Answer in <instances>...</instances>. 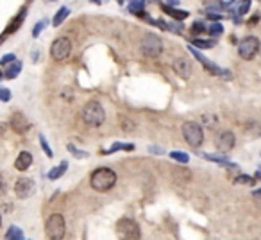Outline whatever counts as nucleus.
Segmentation results:
<instances>
[{
    "mask_svg": "<svg viewBox=\"0 0 261 240\" xmlns=\"http://www.w3.org/2000/svg\"><path fill=\"white\" fill-rule=\"evenodd\" d=\"M89 185L97 192H108L116 185V174L111 168H97L93 170L91 178H89Z\"/></svg>",
    "mask_w": 261,
    "mask_h": 240,
    "instance_id": "nucleus-1",
    "label": "nucleus"
},
{
    "mask_svg": "<svg viewBox=\"0 0 261 240\" xmlns=\"http://www.w3.org/2000/svg\"><path fill=\"white\" fill-rule=\"evenodd\" d=\"M81 115H83L84 122L88 125H91V127H99V125L104 124V120H106L104 108H102V104L97 102V100H89L88 104H84Z\"/></svg>",
    "mask_w": 261,
    "mask_h": 240,
    "instance_id": "nucleus-2",
    "label": "nucleus"
},
{
    "mask_svg": "<svg viewBox=\"0 0 261 240\" xmlns=\"http://www.w3.org/2000/svg\"><path fill=\"white\" fill-rule=\"evenodd\" d=\"M45 233L50 240H63L65 233H66V224H65L63 215H50L47 219V224H45Z\"/></svg>",
    "mask_w": 261,
    "mask_h": 240,
    "instance_id": "nucleus-3",
    "label": "nucleus"
},
{
    "mask_svg": "<svg viewBox=\"0 0 261 240\" xmlns=\"http://www.w3.org/2000/svg\"><path fill=\"white\" fill-rule=\"evenodd\" d=\"M116 233L120 240H140L141 239V230L140 226L136 224L132 219H120L116 224Z\"/></svg>",
    "mask_w": 261,
    "mask_h": 240,
    "instance_id": "nucleus-4",
    "label": "nucleus"
},
{
    "mask_svg": "<svg viewBox=\"0 0 261 240\" xmlns=\"http://www.w3.org/2000/svg\"><path fill=\"white\" fill-rule=\"evenodd\" d=\"M183 136L186 144L192 147H200L204 142V131L197 122H186L183 125Z\"/></svg>",
    "mask_w": 261,
    "mask_h": 240,
    "instance_id": "nucleus-5",
    "label": "nucleus"
},
{
    "mask_svg": "<svg viewBox=\"0 0 261 240\" xmlns=\"http://www.w3.org/2000/svg\"><path fill=\"white\" fill-rule=\"evenodd\" d=\"M141 52L145 54L147 58H157L163 52V42L161 38L156 34H145L141 40Z\"/></svg>",
    "mask_w": 261,
    "mask_h": 240,
    "instance_id": "nucleus-6",
    "label": "nucleus"
},
{
    "mask_svg": "<svg viewBox=\"0 0 261 240\" xmlns=\"http://www.w3.org/2000/svg\"><path fill=\"white\" fill-rule=\"evenodd\" d=\"M260 52V40L256 36H247L238 43V54L241 59H252Z\"/></svg>",
    "mask_w": 261,
    "mask_h": 240,
    "instance_id": "nucleus-7",
    "label": "nucleus"
},
{
    "mask_svg": "<svg viewBox=\"0 0 261 240\" xmlns=\"http://www.w3.org/2000/svg\"><path fill=\"white\" fill-rule=\"evenodd\" d=\"M70 52H72V42L65 36L58 38L50 47V54L56 61H65L70 56Z\"/></svg>",
    "mask_w": 261,
    "mask_h": 240,
    "instance_id": "nucleus-8",
    "label": "nucleus"
},
{
    "mask_svg": "<svg viewBox=\"0 0 261 240\" xmlns=\"http://www.w3.org/2000/svg\"><path fill=\"white\" fill-rule=\"evenodd\" d=\"M188 48H190V52L194 54L195 58H197L198 61L202 63L204 68H206L208 72L215 73V75H222V77H225V79H231V72H227V70H222V68H218V65H215V63H213V61H209L208 58H204L202 54L198 52V50H197L195 47H192V45H190Z\"/></svg>",
    "mask_w": 261,
    "mask_h": 240,
    "instance_id": "nucleus-9",
    "label": "nucleus"
},
{
    "mask_svg": "<svg viewBox=\"0 0 261 240\" xmlns=\"http://www.w3.org/2000/svg\"><path fill=\"white\" fill-rule=\"evenodd\" d=\"M15 193L20 199L31 197L32 193H34V181L29 178H20L15 185Z\"/></svg>",
    "mask_w": 261,
    "mask_h": 240,
    "instance_id": "nucleus-10",
    "label": "nucleus"
},
{
    "mask_svg": "<svg viewBox=\"0 0 261 240\" xmlns=\"http://www.w3.org/2000/svg\"><path fill=\"white\" fill-rule=\"evenodd\" d=\"M29 127H31V124H29V120H27V117L23 113H20V111L13 113V117H11V129L18 133V135H23V133L29 131Z\"/></svg>",
    "mask_w": 261,
    "mask_h": 240,
    "instance_id": "nucleus-11",
    "label": "nucleus"
},
{
    "mask_svg": "<svg viewBox=\"0 0 261 240\" xmlns=\"http://www.w3.org/2000/svg\"><path fill=\"white\" fill-rule=\"evenodd\" d=\"M235 135L231 131H224L217 136V149L222 152H229L233 147H235Z\"/></svg>",
    "mask_w": 261,
    "mask_h": 240,
    "instance_id": "nucleus-12",
    "label": "nucleus"
},
{
    "mask_svg": "<svg viewBox=\"0 0 261 240\" xmlns=\"http://www.w3.org/2000/svg\"><path fill=\"white\" fill-rule=\"evenodd\" d=\"M174 68V72L177 73L179 77H183V79H188L190 77V73H192V63L188 61V59H184V58H179L174 61L172 65Z\"/></svg>",
    "mask_w": 261,
    "mask_h": 240,
    "instance_id": "nucleus-13",
    "label": "nucleus"
},
{
    "mask_svg": "<svg viewBox=\"0 0 261 240\" xmlns=\"http://www.w3.org/2000/svg\"><path fill=\"white\" fill-rule=\"evenodd\" d=\"M31 165H32V154L29 151H22L20 154H18V158H16L15 167L18 168V170H27Z\"/></svg>",
    "mask_w": 261,
    "mask_h": 240,
    "instance_id": "nucleus-14",
    "label": "nucleus"
},
{
    "mask_svg": "<svg viewBox=\"0 0 261 240\" xmlns=\"http://www.w3.org/2000/svg\"><path fill=\"white\" fill-rule=\"evenodd\" d=\"M161 7L165 9V13L167 15H170L172 18H175V20H184V18H188V11H181V9H174V5L170 4H165V2H161Z\"/></svg>",
    "mask_w": 261,
    "mask_h": 240,
    "instance_id": "nucleus-15",
    "label": "nucleus"
},
{
    "mask_svg": "<svg viewBox=\"0 0 261 240\" xmlns=\"http://www.w3.org/2000/svg\"><path fill=\"white\" fill-rule=\"evenodd\" d=\"M66 168H68V162H61L58 167H54L52 170L47 174L48 179H50V181H56V179H59L65 172H66Z\"/></svg>",
    "mask_w": 261,
    "mask_h": 240,
    "instance_id": "nucleus-16",
    "label": "nucleus"
},
{
    "mask_svg": "<svg viewBox=\"0 0 261 240\" xmlns=\"http://www.w3.org/2000/svg\"><path fill=\"white\" fill-rule=\"evenodd\" d=\"M127 9H129L130 13H132V15L145 16V2H140V0L129 2V4H127Z\"/></svg>",
    "mask_w": 261,
    "mask_h": 240,
    "instance_id": "nucleus-17",
    "label": "nucleus"
},
{
    "mask_svg": "<svg viewBox=\"0 0 261 240\" xmlns=\"http://www.w3.org/2000/svg\"><path fill=\"white\" fill-rule=\"evenodd\" d=\"M20 72H22V63L20 61H15V63H11L9 67L5 68L4 77L5 79H15Z\"/></svg>",
    "mask_w": 261,
    "mask_h": 240,
    "instance_id": "nucleus-18",
    "label": "nucleus"
},
{
    "mask_svg": "<svg viewBox=\"0 0 261 240\" xmlns=\"http://www.w3.org/2000/svg\"><path fill=\"white\" fill-rule=\"evenodd\" d=\"M116 151H134V145L132 144H120V142H116L109 149L102 151V154H111V152H116Z\"/></svg>",
    "mask_w": 261,
    "mask_h": 240,
    "instance_id": "nucleus-19",
    "label": "nucleus"
},
{
    "mask_svg": "<svg viewBox=\"0 0 261 240\" xmlns=\"http://www.w3.org/2000/svg\"><path fill=\"white\" fill-rule=\"evenodd\" d=\"M68 15H70V9H68L66 5H63V7H61L58 13H56V16H54V20H52L54 24H52V25L54 27H59L68 18Z\"/></svg>",
    "mask_w": 261,
    "mask_h": 240,
    "instance_id": "nucleus-20",
    "label": "nucleus"
},
{
    "mask_svg": "<svg viewBox=\"0 0 261 240\" xmlns=\"http://www.w3.org/2000/svg\"><path fill=\"white\" fill-rule=\"evenodd\" d=\"M202 156L206 158V160H209V162L220 163V165H224V167H229V168L236 167L235 163L227 162V158H225V156H215V154H202Z\"/></svg>",
    "mask_w": 261,
    "mask_h": 240,
    "instance_id": "nucleus-21",
    "label": "nucleus"
},
{
    "mask_svg": "<svg viewBox=\"0 0 261 240\" xmlns=\"http://www.w3.org/2000/svg\"><path fill=\"white\" fill-rule=\"evenodd\" d=\"M5 240H23V231L16 226H11L7 233H5Z\"/></svg>",
    "mask_w": 261,
    "mask_h": 240,
    "instance_id": "nucleus-22",
    "label": "nucleus"
},
{
    "mask_svg": "<svg viewBox=\"0 0 261 240\" xmlns=\"http://www.w3.org/2000/svg\"><path fill=\"white\" fill-rule=\"evenodd\" d=\"M231 7H236V16H241L245 15V13H249V9H251V2H236V4H231Z\"/></svg>",
    "mask_w": 261,
    "mask_h": 240,
    "instance_id": "nucleus-23",
    "label": "nucleus"
},
{
    "mask_svg": "<svg viewBox=\"0 0 261 240\" xmlns=\"http://www.w3.org/2000/svg\"><path fill=\"white\" fill-rule=\"evenodd\" d=\"M209 34V36H220L222 32H224V27H222V24H218V22H213V24H209L208 25V31H206Z\"/></svg>",
    "mask_w": 261,
    "mask_h": 240,
    "instance_id": "nucleus-24",
    "label": "nucleus"
},
{
    "mask_svg": "<svg viewBox=\"0 0 261 240\" xmlns=\"http://www.w3.org/2000/svg\"><path fill=\"white\" fill-rule=\"evenodd\" d=\"M170 158H172V160H175V162H179V163H188L190 162L188 154H186V152H181V151L170 152Z\"/></svg>",
    "mask_w": 261,
    "mask_h": 240,
    "instance_id": "nucleus-25",
    "label": "nucleus"
},
{
    "mask_svg": "<svg viewBox=\"0 0 261 240\" xmlns=\"http://www.w3.org/2000/svg\"><path fill=\"white\" fill-rule=\"evenodd\" d=\"M215 45L213 40H194L192 42V47H200V48H211Z\"/></svg>",
    "mask_w": 261,
    "mask_h": 240,
    "instance_id": "nucleus-26",
    "label": "nucleus"
},
{
    "mask_svg": "<svg viewBox=\"0 0 261 240\" xmlns=\"http://www.w3.org/2000/svg\"><path fill=\"white\" fill-rule=\"evenodd\" d=\"M47 24H48V20H45V18H43L42 22H38L36 25H34V29H32V36H34V38L40 36V32H42L43 29L47 27Z\"/></svg>",
    "mask_w": 261,
    "mask_h": 240,
    "instance_id": "nucleus-27",
    "label": "nucleus"
},
{
    "mask_svg": "<svg viewBox=\"0 0 261 240\" xmlns=\"http://www.w3.org/2000/svg\"><path fill=\"white\" fill-rule=\"evenodd\" d=\"M40 144H42V147H43V151H45V154H47L48 158H52L54 156V152H52V149H50V145H48V142H47V138L45 136H40Z\"/></svg>",
    "mask_w": 261,
    "mask_h": 240,
    "instance_id": "nucleus-28",
    "label": "nucleus"
},
{
    "mask_svg": "<svg viewBox=\"0 0 261 240\" xmlns=\"http://www.w3.org/2000/svg\"><path fill=\"white\" fill-rule=\"evenodd\" d=\"M206 31H208V27H206L204 22H195L194 25H192V32L194 34H200V32H206Z\"/></svg>",
    "mask_w": 261,
    "mask_h": 240,
    "instance_id": "nucleus-29",
    "label": "nucleus"
},
{
    "mask_svg": "<svg viewBox=\"0 0 261 240\" xmlns=\"http://www.w3.org/2000/svg\"><path fill=\"white\" fill-rule=\"evenodd\" d=\"M68 151H72V154L75 158H79V160H83V158H88V152L84 151H79V149H75V147L72 145V144H68Z\"/></svg>",
    "mask_w": 261,
    "mask_h": 240,
    "instance_id": "nucleus-30",
    "label": "nucleus"
},
{
    "mask_svg": "<svg viewBox=\"0 0 261 240\" xmlns=\"http://www.w3.org/2000/svg\"><path fill=\"white\" fill-rule=\"evenodd\" d=\"M236 183H243V185H254V183H256V178H251V176H238V178H236Z\"/></svg>",
    "mask_w": 261,
    "mask_h": 240,
    "instance_id": "nucleus-31",
    "label": "nucleus"
},
{
    "mask_svg": "<svg viewBox=\"0 0 261 240\" xmlns=\"http://www.w3.org/2000/svg\"><path fill=\"white\" fill-rule=\"evenodd\" d=\"M11 99V92L7 88H0V102H7Z\"/></svg>",
    "mask_w": 261,
    "mask_h": 240,
    "instance_id": "nucleus-32",
    "label": "nucleus"
},
{
    "mask_svg": "<svg viewBox=\"0 0 261 240\" xmlns=\"http://www.w3.org/2000/svg\"><path fill=\"white\" fill-rule=\"evenodd\" d=\"M15 54H7V56H4V58L0 59V65L4 67V65H7V63H15Z\"/></svg>",
    "mask_w": 261,
    "mask_h": 240,
    "instance_id": "nucleus-33",
    "label": "nucleus"
},
{
    "mask_svg": "<svg viewBox=\"0 0 261 240\" xmlns=\"http://www.w3.org/2000/svg\"><path fill=\"white\" fill-rule=\"evenodd\" d=\"M202 120H204V122H208V124H206L208 127H213L215 122H217V119H215V117H211V115H204Z\"/></svg>",
    "mask_w": 261,
    "mask_h": 240,
    "instance_id": "nucleus-34",
    "label": "nucleus"
},
{
    "mask_svg": "<svg viewBox=\"0 0 261 240\" xmlns=\"http://www.w3.org/2000/svg\"><path fill=\"white\" fill-rule=\"evenodd\" d=\"M174 176H175V179H177V181H181V179H179V170H175V172H174ZM181 176H183V181H188V179H190V172H188V170L181 172Z\"/></svg>",
    "mask_w": 261,
    "mask_h": 240,
    "instance_id": "nucleus-35",
    "label": "nucleus"
},
{
    "mask_svg": "<svg viewBox=\"0 0 261 240\" xmlns=\"http://www.w3.org/2000/svg\"><path fill=\"white\" fill-rule=\"evenodd\" d=\"M208 18H209V20H213V22H218V20H222V15H217V13H208Z\"/></svg>",
    "mask_w": 261,
    "mask_h": 240,
    "instance_id": "nucleus-36",
    "label": "nucleus"
},
{
    "mask_svg": "<svg viewBox=\"0 0 261 240\" xmlns=\"http://www.w3.org/2000/svg\"><path fill=\"white\" fill-rule=\"evenodd\" d=\"M149 151H151L152 154H163V152H165V151L161 149V147H154V145L149 147Z\"/></svg>",
    "mask_w": 261,
    "mask_h": 240,
    "instance_id": "nucleus-37",
    "label": "nucleus"
},
{
    "mask_svg": "<svg viewBox=\"0 0 261 240\" xmlns=\"http://www.w3.org/2000/svg\"><path fill=\"white\" fill-rule=\"evenodd\" d=\"M122 127H124V129H132V127H134V125H132V122H130V120H126V119H124V125H122Z\"/></svg>",
    "mask_w": 261,
    "mask_h": 240,
    "instance_id": "nucleus-38",
    "label": "nucleus"
},
{
    "mask_svg": "<svg viewBox=\"0 0 261 240\" xmlns=\"http://www.w3.org/2000/svg\"><path fill=\"white\" fill-rule=\"evenodd\" d=\"M5 192V181H4V178L0 176V195Z\"/></svg>",
    "mask_w": 261,
    "mask_h": 240,
    "instance_id": "nucleus-39",
    "label": "nucleus"
},
{
    "mask_svg": "<svg viewBox=\"0 0 261 240\" xmlns=\"http://www.w3.org/2000/svg\"><path fill=\"white\" fill-rule=\"evenodd\" d=\"M258 20H260V16H258V15H254V16H252V18H251V20H249V24H251V25H256V24H258Z\"/></svg>",
    "mask_w": 261,
    "mask_h": 240,
    "instance_id": "nucleus-40",
    "label": "nucleus"
},
{
    "mask_svg": "<svg viewBox=\"0 0 261 240\" xmlns=\"http://www.w3.org/2000/svg\"><path fill=\"white\" fill-rule=\"evenodd\" d=\"M252 195H254V199L261 201V188H260V190H254V193H252Z\"/></svg>",
    "mask_w": 261,
    "mask_h": 240,
    "instance_id": "nucleus-41",
    "label": "nucleus"
},
{
    "mask_svg": "<svg viewBox=\"0 0 261 240\" xmlns=\"http://www.w3.org/2000/svg\"><path fill=\"white\" fill-rule=\"evenodd\" d=\"M256 179H261V168L256 172Z\"/></svg>",
    "mask_w": 261,
    "mask_h": 240,
    "instance_id": "nucleus-42",
    "label": "nucleus"
},
{
    "mask_svg": "<svg viewBox=\"0 0 261 240\" xmlns=\"http://www.w3.org/2000/svg\"><path fill=\"white\" fill-rule=\"evenodd\" d=\"M0 226H2V215H0Z\"/></svg>",
    "mask_w": 261,
    "mask_h": 240,
    "instance_id": "nucleus-43",
    "label": "nucleus"
},
{
    "mask_svg": "<svg viewBox=\"0 0 261 240\" xmlns=\"http://www.w3.org/2000/svg\"><path fill=\"white\" fill-rule=\"evenodd\" d=\"M2 75H4V73H2V72H0V77H2Z\"/></svg>",
    "mask_w": 261,
    "mask_h": 240,
    "instance_id": "nucleus-44",
    "label": "nucleus"
}]
</instances>
